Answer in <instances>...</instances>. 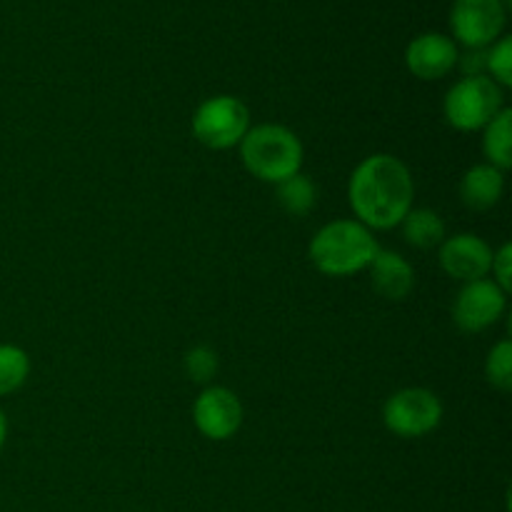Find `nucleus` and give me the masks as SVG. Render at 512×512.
<instances>
[{
  "mask_svg": "<svg viewBox=\"0 0 512 512\" xmlns=\"http://www.w3.org/2000/svg\"><path fill=\"white\" fill-rule=\"evenodd\" d=\"M415 185L408 165L390 153L368 155L350 175L348 200L368 230L398 228L413 210Z\"/></svg>",
  "mask_w": 512,
  "mask_h": 512,
  "instance_id": "f257e3e1",
  "label": "nucleus"
},
{
  "mask_svg": "<svg viewBox=\"0 0 512 512\" xmlns=\"http://www.w3.org/2000/svg\"><path fill=\"white\" fill-rule=\"evenodd\" d=\"M380 245L358 220H333L310 240V263L328 278H348L370 268Z\"/></svg>",
  "mask_w": 512,
  "mask_h": 512,
  "instance_id": "f03ea898",
  "label": "nucleus"
},
{
  "mask_svg": "<svg viewBox=\"0 0 512 512\" xmlns=\"http://www.w3.org/2000/svg\"><path fill=\"white\" fill-rule=\"evenodd\" d=\"M240 160L253 178L280 185L303 168V143L285 125H255L240 140Z\"/></svg>",
  "mask_w": 512,
  "mask_h": 512,
  "instance_id": "7ed1b4c3",
  "label": "nucleus"
},
{
  "mask_svg": "<svg viewBox=\"0 0 512 512\" xmlns=\"http://www.w3.org/2000/svg\"><path fill=\"white\" fill-rule=\"evenodd\" d=\"M505 93L488 75H465L445 93L443 115L460 133L483 130L503 110Z\"/></svg>",
  "mask_w": 512,
  "mask_h": 512,
  "instance_id": "20e7f679",
  "label": "nucleus"
},
{
  "mask_svg": "<svg viewBox=\"0 0 512 512\" xmlns=\"http://www.w3.org/2000/svg\"><path fill=\"white\" fill-rule=\"evenodd\" d=\"M248 130L250 110L235 95H213L203 100L193 115V135L210 150L235 148Z\"/></svg>",
  "mask_w": 512,
  "mask_h": 512,
  "instance_id": "39448f33",
  "label": "nucleus"
},
{
  "mask_svg": "<svg viewBox=\"0 0 512 512\" xmlns=\"http://www.w3.org/2000/svg\"><path fill=\"white\" fill-rule=\"evenodd\" d=\"M443 420V403L428 388H403L383 405V423L403 440L425 438Z\"/></svg>",
  "mask_w": 512,
  "mask_h": 512,
  "instance_id": "423d86ee",
  "label": "nucleus"
},
{
  "mask_svg": "<svg viewBox=\"0 0 512 512\" xmlns=\"http://www.w3.org/2000/svg\"><path fill=\"white\" fill-rule=\"evenodd\" d=\"M450 28L455 43L468 50H485L503 35V0H455L450 8Z\"/></svg>",
  "mask_w": 512,
  "mask_h": 512,
  "instance_id": "0eeeda50",
  "label": "nucleus"
},
{
  "mask_svg": "<svg viewBox=\"0 0 512 512\" xmlns=\"http://www.w3.org/2000/svg\"><path fill=\"white\" fill-rule=\"evenodd\" d=\"M508 305V293L493 280H473L465 283L453 305V320L463 333H483L498 323Z\"/></svg>",
  "mask_w": 512,
  "mask_h": 512,
  "instance_id": "6e6552de",
  "label": "nucleus"
},
{
  "mask_svg": "<svg viewBox=\"0 0 512 512\" xmlns=\"http://www.w3.org/2000/svg\"><path fill=\"white\" fill-rule=\"evenodd\" d=\"M193 423L203 438L223 443L233 438L243 425V403L233 390L210 385L195 398Z\"/></svg>",
  "mask_w": 512,
  "mask_h": 512,
  "instance_id": "1a4fd4ad",
  "label": "nucleus"
},
{
  "mask_svg": "<svg viewBox=\"0 0 512 512\" xmlns=\"http://www.w3.org/2000/svg\"><path fill=\"white\" fill-rule=\"evenodd\" d=\"M493 248L473 233H460L440 243V268L460 283H473L490 275Z\"/></svg>",
  "mask_w": 512,
  "mask_h": 512,
  "instance_id": "9d476101",
  "label": "nucleus"
},
{
  "mask_svg": "<svg viewBox=\"0 0 512 512\" xmlns=\"http://www.w3.org/2000/svg\"><path fill=\"white\" fill-rule=\"evenodd\" d=\"M460 63V50L450 35L423 33L405 48V65L420 80H440Z\"/></svg>",
  "mask_w": 512,
  "mask_h": 512,
  "instance_id": "9b49d317",
  "label": "nucleus"
},
{
  "mask_svg": "<svg viewBox=\"0 0 512 512\" xmlns=\"http://www.w3.org/2000/svg\"><path fill=\"white\" fill-rule=\"evenodd\" d=\"M370 285L385 300H405L415 288V270L408 260L393 250H378L368 268Z\"/></svg>",
  "mask_w": 512,
  "mask_h": 512,
  "instance_id": "f8f14e48",
  "label": "nucleus"
},
{
  "mask_svg": "<svg viewBox=\"0 0 512 512\" xmlns=\"http://www.w3.org/2000/svg\"><path fill=\"white\" fill-rule=\"evenodd\" d=\"M505 173L490 163L473 165L460 180V200L470 210H490L503 200Z\"/></svg>",
  "mask_w": 512,
  "mask_h": 512,
  "instance_id": "ddd939ff",
  "label": "nucleus"
},
{
  "mask_svg": "<svg viewBox=\"0 0 512 512\" xmlns=\"http://www.w3.org/2000/svg\"><path fill=\"white\" fill-rule=\"evenodd\" d=\"M483 135V153L490 165L508 170L512 165V110L503 108L488 125Z\"/></svg>",
  "mask_w": 512,
  "mask_h": 512,
  "instance_id": "4468645a",
  "label": "nucleus"
},
{
  "mask_svg": "<svg viewBox=\"0 0 512 512\" xmlns=\"http://www.w3.org/2000/svg\"><path fill=\"white\" fill-rule=\"evenodd\" d=\"M400 225H403V238L408 240L413 248L430 250V248H438V245L445 240V223L435 210H428V208L410 210Z\"/></svg>",
  "mask_w": 512,
  "mask_h": 512,
  "instance_id": "2eb2a0df",
  "label": "nucleus"
},
{
  "mask_svg": "<svg viewBox=\"0 0 512 512\" xmlns=\"http://www.w3.org/2000/svg\"><path fill=\"white\" fill-rule=\"evenodd\" d=\"M278 203L293 218H305L318 203V188L308 175L298 173L278 185Z\"/></svg>",
  "mask_w": 512,
  "mask_h": 512,
  "instance_id": "dca6fc26",
  "label": "nucleus"
},
{
  "mask_svg": "<svg viewBox=\"0 0 512 512\" xmlns=\"http://www.w3.org/2000/svg\"><path fill=\"white\" fill-rule=\"evenodd\" d=\"M30 375V358L18 345H0V398L13 395Z\"/></svg>",
  "mask_w": 512,
  "mask_h": 512,
  "instance_id": "f3484780",
  "label": "nucleus"
},
{
  "mask_svg": "<svg viewBox=\"0 0 512 512\" xmlns=\"http://www.w3.org/2000/svg\"><path fill=\"white\" fill-rule=\"evenodd\" d=\"M485 378L500 393H508L512 388V343L508 338L495 343L485 358Z\"/></svg>",
  "mask_w": 512,
  "mask_h": 512,
  "instance_id": "a211bd4d",
  "label": "nucleus"
},
{
  "mask_svg": "<svg viewBox=\"0 0 512 512\" xmlns=\"http://www.w3.org/2000/svg\"><path fill=\"white\" fill-rule=\"evenodd\" d=\"M485 70H488V78H493L500 88H510L512 85V38L503 35V38L495 40L490 45V50L485 53Z\"/></svg>",
  "mask_w": 512,
  "mask_h": 512,
  "instance_id": "6ab92c4d",
  "label": "nucleus"
},
{
  "mask_svg": "<svg viewBox=\"0 0 512 512\" xmlns=\"http://www.w3.org/2000/svg\"><path fill=\"white\" fill-rule=\"evenodd\" d=\"M183 368L193 383H210L218 375V353L208 345H195L185 353Z\"/></svg>",
  "mask_w": 512,
  "mask_h": 512,
  "instance_id": "aec40b11",
  "label": "nucleus"
},
{
  "mask_svg": "<svg viewBox=\"0 0 512 512\" xmlns=\"http://www.w3.org/2000/svg\"><path fill=\"white\" fill-rule=\"evenodd\" d=\"M490 273H493V283H498L505 293H510L512 288V245L510 243H503L498 253H493Z\"/></svg>",
  "mask_w": 512,
  "mask_h": 512,
  "instance_id": "412c9836",
  "label": "nucleus"
},
{
  "mask_svg": "<svg viewBox=\"0 0 512 512\" xmlns=\"http://www.w3.org/2000/svg\"><path fill=\"white\" fill-rule=\"evenodd\" d=\"M465 75H485V50H468L463 58Z\"/></svg>",
  "mask_w": 512,
  "mask_h": 512,
  "instance_id": "4be33fe9",
  "label": "nucleus"
},
{
  "mask_svg": "<svg viewBox=\"0 0 512 512\" xmlns=\"http://www.w3.org/2000/svg\"><path fill=\"white\" fill-rule=\"evenodd\" d=\"M5 438H8V420H5V413L0 410V450H3Z\"/></svg>",
  "mask_w": 512,
  "mask_h": 512,
  "instance_id": "5701e85b",
  "label": "nucleus"
}]
</instances>
